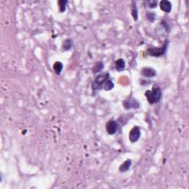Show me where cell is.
I'll use <instances>...</instances> for the list:
<instances>
[{
    "label": "cell",
    "mask_w": 189,
    "mask_h": 189,
    "mask_svg": "<svg viewBox=\"0 0 189 189\" xmlns=\"http://www.w3.org/2000/svg\"><path fill=\"white\" fill-rule=\"evenodd\" d=\"M145 96L150 104L157 103L160 101L162 97V91L160 87L155 85L152 88V90H148L145 92Z\"/></svg>",
    "instance_id": "obj_1"
},
{
    "label": "cell",
    "mask_w": 189,
    "mask_h": 189,
    "mask_svg": "<svg viewBox=\"0 0 189 189\" xmlns=\"http://www.w3.org/2000/svg\"><path fill=\"white\" fill-rule=\"evenodd\" d=\"M109 78V74L108 73H103L98 75L95 78L94 81H93L92 84V87L93 90H96L101 87L104 84L105 82L106 81H108Z\"/></svg>",
    "instance_id": "obj_2"
},
{
    "label": "cell",
    "mask_w": 189,
    "mask_h": 189,
    "mask_svg": "<svg viewBox=\"0 0 189 189\" xmlns=\"http://www.w3.org/2000/svg\"><path fill=\"white\" fill-rule=\"evenodd\" d=\"M167 46H168V42H166V44H164V45L162 46V47L160 48H158V47H154V48H149L148 50V53H149L150 56H154V57H159V56H161L164 54L166 51L167 49Z\"/></svg>",
    "instance_id": "obj_3"
},
{
    "label": "cell",
    "mask_w": 189,
    "mask_h": 189,
    "mask_svg": "<svg viewBox=\"0 0 189 189\" xmlns=\"http://www.w3.org/2000/svg\"><path fill=\"white\" fill-rule=\"evenodd\" d=\"M118 128V124L115 120H111L107 122L106 125V132L109 135H114L117 132Z\"/></svg>",
    "instance_id": "obj_4"
},
{
    "label": "cell",
    "mask_w": 189,
    "mask_h": 189,
    "mask_svg": "<svg viewBox=\"0 0 189 189\" xmlns=\"http://www.w3.org/2000/svg\"><path fill=\"white\" fill-rule=\"evenodd\" d=\"M140 137V130L138 126H135L129 132V140L132 143H135Z\"/></svg>",
    "instance_id": "obj_5"
},
{
    "label": "cell",
    "mask_w": 189,
    "mask_h": 189,
    "mask_svg": "<svg viewBox=\"0 0 189 189\" xmlns=\"http://www.w3.org/2000/svg\"><path fill=\"white\" fill-rule=\"evenodd\" d=\"M123 106L126 109H136L139 107V103L137 101L135 98H130L128 99H126L123 102Z\"/></svg>",
    "instance_id": "obj_6"
},
{
    "label": "cell",
    "mask_w": 189,
    "mask_h": 189,
    "mask_svg": "<svg viewBox=\"0 0 189 189\" xmlns=\"http://www.w3.org/2000/svg\"><path fill=\"white\" fill-rule=\"evenodd\" d=\"M171 6H172L171 3L168 0H162L160 2V9L165 13H170L171 10Z\"/></svg>",
    "instance_id": "obj_7"
},
{
    "label": "cell",
    "mask_w": 189,
    "mask_h": 189,
    "mask_svg": "<svg viewBox=\"0 0 189 189\" xmlns=\"http://www.w3.org/2000/svg\"><path fill=\"white\" fill-rule=\"evenodd\" d=\"M142 75L146 78H152L154 76L156 75V71L154 69L149 67H145L142 69Z\"/></svg>",
    "instance_id": "obj_8"
},
{
    "label": "cell",
    "mask_w": 189,
    "mask_h": 189,
    "mask_svg": "<svg viewBox=\"0 0 189 189\" xmlns=\"http://www.w3.org/2000/svg\"><path fill=\"white\" fill-rule=\"evenodd\" d=\"M125 61L123 58H119L115 62V68H116L118 72H122L123 69H125Z\"/></svg>",
    "instance_id": "obj_9"
},
{
    "label": "cell",
    "mask_w": 189,
    "mask_h": 189,
    "mask_svg": "<svg viewBox=\"0 0 189 189\" xmlns=\"http://www.w3.org/2000/svg\"><path fill=\"white\" fill-rule=\"evenodd\" d=\"M131 165H132V160H127L126 161H125L120 165V172H125V171H128L129 168L131 167Z\"/></svg>",
    "instance_id": "obj_10"
},
{
    "label": "cell",
    "mask_w": 189,
    "mask_h": 189,
    "mask_svg": "<svg viewBox=\"0 0 189 189\" xmlns=\"http://www.w3.org/2000/svg\"><path fill=\"white\" fill-rule=\"evenodd\" d=\"M53 69H54L55 73L57 75H60L61 73V71L63 69V64L62 63L59 62V61H56L53 65Z\"/></svg>",
    "instance_id": "obj_11"
},
{
    "label": "cell",
    "mask_w": 189,
    "mask_h": 189,
    "mask_svg": "<svg viewBox=\"0 0 189 189\" xmlns=\"http://www.w3.org/2000/svg\"><path fill=\"white\" fill-rule=\"evenodd\" d=\"M73 41L71 40V39H67L64 41L63 43V48H64V50H70L72 47H73Z\"/></svg>",
    "instance_id": "obj_12"
},
{
    "label": "cell",
    "mask_w": 189,
    "mask_h": 189,
    "mask_svg": "<svg viewBox=\"0 0 189 189\" xmlns=\"http://www.w3.org/2000/svg\"><path fill=\"white\" fill-rule=\"evenodd\" d=\"M103 67L104 66H103V63L101 61H98V62H97L96 64H94V67H93V72L94 73H99V72H101L103 69Z\"/></svg>",
    "instance_id": "obj_13"
},
{
    "label": "cell",
    "mask_w": 189,
    "mask_h": 189,
    "mask_svg": "<svg viewBox=\"0 0 189 189\" xmlns=\"http://www.w3.org/2000/svg\"><path fill=\"white\" fill-rule=\"evenodd\" d=\"M114 86H115V85H114V83L112 82L111 81H110V80H108V81H106V82H105L104 85H103V88H104L105 90H111V89H113Z\"/></svg>",
    "instance_id": "obj_14"
},
{
    "label": "cell",
    "mask_w": 189,
    "mask_h": 189,
    "mask_svg": "<svg viewBox=\"0 0 189 189\" xmlns=\"http://www.w3.org/2000/svg\"><path fill=\"white\" fill-rule=\"evenodd\" d=\"M58 3L59 5V10H60L61 13H63L64 10H66V6L67 4V1H59Z\"/></svg>",
    "instance_id": "obj_15"
},
{
    "label": "cell",
    "mask_w": 189,
    "mask_h": 189,
    "mask_svg": "<svg viewBox=\"0 0 189 189\" xmlns=\"http://www.w3.org/2000/svg\"><path fill=\"white\" fill-rule=\"evenodd\" d=\"M132 14L134 17V19H135V21H137V7H136V5H133V7H132Z\"/></svg>",
    "instance_id": "obj_16"
},
{
    "label": "cell",
    "mask_w": 189,
    "mask_h": 189,
    "mask_svg": "<svg viewBox=\"0 0 189 189\" xmlns=\"http://www.w3.org/2000/svg\"><path fill=\"white\" fill-rule=\"evenodd\" d=\"M154 18H155V16L154 14H152V13H149V14H147V19H149L150 22H154Z\"/></svg>",
    "instance_id": "obj_17"
},
{
    "label": "cell",
    "mask_w": 189,
    "mask_h": 189,
    "mask_svg": "<svg viewBox=\"0 0 189 189\" xmlns=\"http://www.w3.org/2000/svg\"><path fill=\"white\" fill-rule=\"evenodd\" d=\"M149 5L151 8H154V7H157V2L156 1H154H154H151V2H149Z\"/></svg>",
    "instance_id": "obj_18"
}]
</instances>
